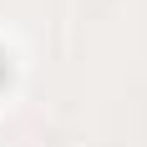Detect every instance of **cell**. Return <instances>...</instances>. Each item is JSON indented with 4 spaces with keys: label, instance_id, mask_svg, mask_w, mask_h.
Listing matches in <instances>:
<instances>
[{
    "label": "cell",
    "instance_id": "cell-1",
    "mask_svg": "<svg viewBox=\"0 0 147 147\" xmlns=\"http://www.w3.org/2000/svg\"><path fill=\"white\" fill-rule=\"evenodd\" d=\"M5 76H10V61H5V51H0V86H5Z\"/></svg>",
    "mask_w": 147,
    "mask_h": 147
}]
</instances>
